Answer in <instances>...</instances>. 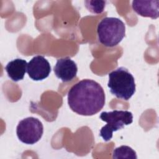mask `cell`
<instances>
[{
	"label": "cell",
	"instance_id": "obj_1",
	"mask_svg": "<svg viewBox=\"0 0 159 159\" xmlns=\"http://www.w3.org/2000/svg\"><path fill=\"white\" fill-rule=\"evenodd\" d=\"M70 109L81 116H93L99 112L105 104V93L96 81L84 79L74 84L68 93Z\"/></svg>",
	"mask_w": 159,
	"mask_h": 159
},
{
	"label": "cell",
	"instance_id": "obj_2",
	"mask_svg": "<svg viewBox=\"0 0 159 159\" xmlns=\"http://www.w3.org/2000/svg\"><path fill=\"white\" fill-rule=\"evenodd\" d=\"M107 86L113 95L125 101L129 100L135 92L134 78L124 67H119L109 74Z\"/></svg>",
	"mask_w": 159,
	"mask_h": 159
},
{
	"label": "cell",
	"instance_id": "obj_3",
	"mask_svg": "<svg viewBox=\"0 0 159 159\" xmlns=\"http://www.w3.org/2000/svg\"><path fill=\"white\" fill-rule=\"evenodd\" d=\"M98 39L106 47H112L118 45L125 37L124 23L117 17H105L98 24Z\"/></svg>",
	"mask_w": 159,
	"mask_h": 159
},
{
	"label": "cell",
	"instance_id": "obj_4",
	"mask_svg": "<svg viewBox=\"0 0 159 159\" xmlns=\"http://www.w3.org/2000/svg\"><path fill=\"white\" fill-rule=\"evenodd\" d=\"M100 119L107 123L100 130V136L106 142L112 138L113 132L122 129L124 125L132 123L133 115L127 111L114 110L111 112H102L100 114Z\"/></svg>",
	"mask_w": 159,
	"mask_h": 159
},
{
	"label": "cell",
	"instance_id": "obj_5",
	"mask_svg": "<svg viewBox=\"0 0 159 159\" xmlns=\"http://www.w3.org/2000/svg\"><path fill=\"white\" fill-rule=\"evenodd\" d=\"M43 132L42 123L34 117H29L20 120L16 129V134L20 141L30 145L37 142L41 139Z\"/></svg>",
	"mask_w": 159,
	"mask_h": 159
},
{
	"label": "cell",
	"instance_id": "obj_6",
	"mask_svg": "<svg viewBox=\"0 0 159 159\" xmlns=\"http://www.w3.org/2000/svg\"><path fill=\"white\" fill-rule=\"evenodd\" d=\"M27 72L32 80L41 81L49 76L51 66L44 57L37 55L33 57L28 63Z\"/></svg>",
	"mask_w": 159,
	"mask_h": 159
},
{
	"label": "cell",
	"instance_id": "obj_7",
	"mask_svg": "<svg viewBox=\"0 0 159 159\" xmlns=\"http://www.w3.org/2000/svg\"><path fill=\"white\" fill-rule=\"evenodd\" d=\"M53 71L56 76L65 83L76 77L78 68L73 60L69 57H65L57 60Z\"/></svg>",
	"mask_w": 159,
	"mask_h": 159
},
{
	"label": "cell",
	"instance_id": "obj_8",
	"mask_svg": "<svg viewBox=\"0 0 159 159\" xmlns=\"http://www.w3.org/2000/svg\"><path fill=\"white\" fill-rule=\"evenodd\" d=\"M133 10L143 17L156 19L159 16V1L135 0L132 2Z\"/></svg>",
	"mask_w": 159,
	"mask_h": 159
},
{
	"label": "cell",
	"instance_id": "obj_9",
	"mask_svg": "<svg viewBox=\"0 0 159 159\" xmlns=\"http://www.w3.org/2000/svg\"><path fill=\"white\" fill-rule=\"evenodd\" d=\"M27 63L26 60L16 58L9 61L5 67L8 76L15 82L23 80L27 71Z\"/></svg>",
	"mask_w": 159,
	"mask_h": 159
},
{
	"label": "cell",
	"instance_id": "obj_10",
	"mask_svg": "<svg viewBox=\"0 0 159 159\" xmlns=\"http://www.w3.org/2000/svg\"><path fill=\"white\" fill-rule=\"evenodd\" d=\"M112 158L137 159V157L136 152L131 147L126 145H122L113 150Z\"/></svg>",
	"mask_w": 159,
	"mask_h": 159
},
{
	"label": "cell",
	"instance_id": "obj_11",
	"mask_svg": "<svg viewBox=\"0 0 159 159\" xmlns=\"http://www.w3.org/2000/svg\"><path fill=\"white\" fill-rule=\"evenodd\" d=\"M85 6L92 13L100 14L103 12L106 1H86Z\"/></svg>",
	"mask_w": 159,
	"mask_h": 159
}]
</instances>
